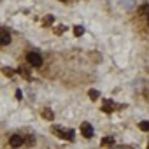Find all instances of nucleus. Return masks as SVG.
Returning a JSON list of instances; mask_svg holds the SVG:
<instances>
[{"instance_id": "1", "label": "nucleus", "mask_w": 149, "mask_h": 149, "mask_svg": "<svg viewBox=\"0 0 149 149\" xmlns=\"http://www.w3.org/2000/svg\"><path fill=\"white\" fill-rule=\"evenodd\" d=\"M26 60H28V63L33 65V67H40V65H42V56H40L39 53H28V54H26Z\"/></svg>"}, {"instance_id": "2", "label": "nucleus", "mask_w": 149, "mask_h": 149, "mask_svg": "<svg viewBox=\"0 0 149 149\" xmlns=\"http://www.w3.org/2000/svg\"><path fill=\"white\" fill-rule=\"evenodd\" d=\"M81 133L86 137V139H91L93 137V126L90 123H83L81 125Z\"/></svg>"}, {"instance_id": "3", "label": "nucleus", "mask_w": 149, "mask_h": 149, "mask_svg": "<svg viewBox=\"0 0 149 149\" xmlns=\"http://www.w3.org/2000/svg\"><path fill=\"white\" fill-rule=\"evenodd\" d=\"M9 144H11L13 147H19V146H23V137H19V135H13V137L9 139Z\"/></svg>"}, {"instance_id": "4", "label": "nucleus", "mask_w": 149, "mask_h": 149, "mask_svg": "<svg viewBox=\"0 0 149 149\" xmlns=\"http://www.w3.org/2000/svg\"><path fill=\"white\" fill-rule=\"evenodd\" d=\"M9 42H11L9 32H0V46H7Z\"/></svg>"}, {"instance_id": "5", "label": "nucleus", "mask_w": 149, "mask_h": 149, "mask_svg": "<svg viewBox=\"0 0 149 149\" xmlns=\"http://www.w3.org/2000/svg\"><path fill=\"white\" fill-rule=\"evenodd\" d=\"M84 33V28L83 26H74V35H76V37H81Z\"/></svg>"}, {"instance_id": "6", "label": "nucleus", "mask_w": 149, "mask_h": 149, "mask_svg": "<svg viewBox=\"0 0 149 149\" xmlns=\"http://www.w3.org/2000/svg\"><path fill=\"white\" fill-rule=\"evenodd\" d=\"M139 126H140V130H142V132H149V121H140V123H139Z\"/></svg>"}, {"instance_id": "7", "label": "nucleus", "mask_w": 149, "mask_h": 149, "mask_svg": "<svg viewBox=\"0 0 149 149\" xmlns=\"http://www.w3.org/2000/svg\"><path fill=\"white\" fill-rule=\"evenodd\" d=\"M88 95H90V98H91V100H97V98L100 97V93H98L97 90H90V93H88Z\"/></svg>"}, {"instance_id": "8", "label": "nucleus", "mask_w": 149, "mask_h": 149, "mask_svg": "<svg viewBox=\"0 0 149 149\" xmlns=\"http://www.w3.org/2000/svg\"><path fill=\"white\" fill-rule=\"evenodd\" d=\"M112 144H114V139L112 137H105L104 142H102V146H112Z\"/></svg>"}, {"instance_id": "9", "label": "nucleus", "mask_w": 149, "mask_h": 149, "mask_svg": "<svg viewBox=\"0 0 149 149\" xmlns=\"http://www.w3.org/2000/svg\"><path fill=\"white\" fill-rule=\"evenodd\" d=\"M111 111H112V104H111V102H107V104L104 105V112H111Z\"/></svg>"}, {"instance_id": "10", "label": "nucleus", "mask_w": 149, "mask_h": 149, "mask_svg": "<svg viewBox=\"0 0 149 149\" xmlns=\"http://www.w3.org/2000/svg\"><path fill=\"white\" fill-rule=\"evenodd\" d=\"M44 118H46V119H51V118H53V114H51V111H49V109H46V111H44Z\"/></svg>"}, {"instance_id": "11", "label": "nucleus", "mask_w": 149, "mask_h": 149, "mask_svg": "<svg viewBox=\"0 0 149 149\" xmlns=\"http://www.w3.org/2000/svg\"><path fill=\"white\" fill-rule=\"evenodd\" d=\"M140 13H147V14H149V6H144V7H140Z\"/></svg>"}, {"instance_id": "12", "label": "nucleus", "mask_w": 149, "mask_h": 149, "mask_svg": "<svg viewBox=\"0 0 149 149\" xmlns=\"http://www.w3.org/2000/svg\"><path fill=\"white\" fill-rule=\"evenodd\" d=\"M16 98H18V100H21V98H23V93H21V91H19V90H18V91H16Z\"/></svg>"}, {"instance_id": "13", "label": "nucleus", "mask_w": 149, "mask_h": 149, "mask_svg": "<svg viewBox=\"0 0 149 149\" xmlns=\"http://www.w3.org/2000/svg\"><path fill=\"white\" fill-rule=\"evenodd\" d=\"M147 23H149V16H147Z\"/></svg>"}, {"instance_id": "14", "label": "nucleus", "mask_w": 149, "mask_h": 149, "mask_svg": "<svg viewBox=\"0 0 149 149\" xmlns=\"http://www.w3.org/2000/svg\"><path fill=\"white\" fill-rule=\"evenodd\" d=\"M63 2H65V0H63Z\"/></svg>"}]
</instances>
